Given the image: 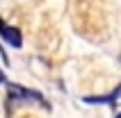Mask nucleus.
<instances>
[{"label": "nucleus", "instance_id": "obj_1", "mask_svg": "<svg viewBox=\"0 0 121 118\" xmlns=\"http://www.w3.org/2000/svg\"><path fill=\"white\" fill-rule=\"evenodd\" d=\"M27 100H34V102H39L48 109V102L43 100V95L37 91H30V89H23L18 84H7V105L12 107L16 102H27Z\"/></svg>", "mask_w": 121, "mask_h": 118}, {"label": "nucleus", "instance_id": "obj_2", "mask_svg": "<svg viewBox=\"0 0 121 118\" xmlns=\"http://www.w3.org/2000/svg\"><path fill=\"white\" fill-rule=\"evenodd\" d=\"M0 39L5 41V43H9L12 48H21V46H23V36H21V30H18V27L7 25L2 18H0Z\"/></svg>", "mask_w": 121, "mask_h": 118}, {"label": "nucleus", "instance_id": "obj_3", "mask_svg": "<svg viewBox=\"0 0 121 118\" xmlns=\"http://www.w3.org/2000/svg\"><path fill=\"white\" fill-rule=\"evenodd\" d=\"M119 98H121V84L117 86L112 93H108V95H87V98H82L87 105H112L114 107L117 102H119Z\"/></svg>", "mask_w": 121, "mask_h": 118}, {"label": "nucleus", "instance_id": "obj_4", "mask_svg": "<svg viewBox=\"0 0 121 118\" xmlns=\"http://www.w3.org/2000/svg\"><path fill=\"white\" fill-rule=\"evenodd\" d=\"M0 84H5V73L0 71Z\"/></svg>", "mask_w": 121, "mask_h": 118}, {"label": "nucleus", "instance_id": "obj_5", "mask_svg": "<svg viewBox=\"0 0 121 118\" xmlns=\"http://www.w3.org/2000/svg\"><path fill=\"white\" fill-rule=\"evenodd\" d=\"M119 61H121V55H119Z\"/></svg>", "mask_w": 121, "mask_h": 118}]
</instances>
